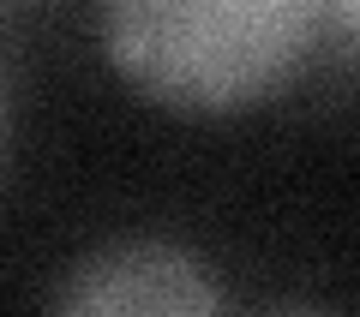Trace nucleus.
Returning a JSON list of instances; mask_svg holds the SVG:
<instances>
[{
    "instance_id": "1",
    "label": "nucleus",
    "mask_w": 360,
    "mask_h": 317,
    "mask_svg": "<svg viewBox=\"0 0 360 317\" xmlns=\"http://www.w3.org/2000/svg\"><path fill=\"white\" fill-rule=\"evenodd\" d=\"M324 0H96L108 66L174 114H234L312 60Z\"/></svg>"
},
{
    "instance_id": "2",
    "label": "nucleus",
    "mask_w": 360,
    "mask_h": 317,
    "mask_svg": "<svg viewBox=\"0 0 360 317\" xmlns=\"http://www.w3.org/2000/svg\"><path fill=\"white\" fill-rule=\"evenodd\" d=\"M54 305L72 317H139V311L205 317L222 305V293L205 276V264L180 245L115 240L66 269V288L54 293Z\"/></svg>"
},
{
    "instance_id": "3",
    "label": "nucleus",
    "mask_w": 360,
    "mask_h": 317,
    "mask_svg": "<svg viewBox=\"0 0 360 317\" xmlns=\"http://www.w3.org/2000/svg\"><path fill=\"white\" fill-rule=\"evenodd\" d=\"M324 13H330L336 30H342V42L360 54V0H324Z\"/></svg>"
}]
</instances>
